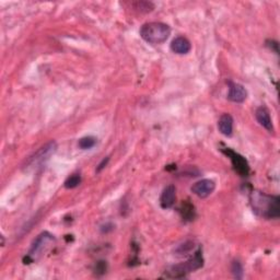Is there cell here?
I'll return each mask as SVG.
<instances>
[{
  "label": "cell",
  "mask_w": 280,
  "mask_h": 280,
  "mask_svg": "<svg viewBox=\"0 0 280 280\" xmlns=\"http://www.w3.org/2000/svg\"><path fill=\"white\" fill-rule=\"evenodd\" d=\"M176 188L174 185H168L163 189L160 197V205L163 209H170L175 205Z\"/></svg>",
  "instance_id": "obj_9"
},
{
  "label": "cell",
  "mask_w": 280,
  "mask_h": 280,
  "mask_svg": "<svg viewBox=\"0 0 280 280\" xmlns=\"http://www.w3.org/2000/svg\"><path fill=\"white\" fill-rule=\"evenodd\" d=\"M81 175L80 174H73V175H70L68 179L65 181V185L66 188L68 189H72V188H76V187H78L80 184H81Z\"/></svg>",
  "instance_id": "obj_14"
},
{
  "label": "cell",
  "mask_w": 280,
  "mask_h": 280,
  "mask_svg": "<svg viewBox=\"0 0 280 280\" xmlns=\"http://www.w3.org/2000/svg\"><path fill=\"white\" fill-rule=\"evenodd\" d=\"M255 116L257 122L262 125L266 130H268L269 132L273 131V126H272V120L270 117V113L268 109L265 106H259L255 112Z\"/></svg>",
  "instance_id": "obj_11"
},
{
  "label": "cell",
  "mask_w": 280,
  "mask_h": 280,
  "mask_svg": "<svg viewBox=\"0 0 280 280\" xmlns=\"http://www.w3.org/2000/svg\"><path fill=\"white\" fill-rule=\"evenodd\" d=\"M184 209L181 210L183 218L188 219V220H192L195 217V210H194V206L190 205L188 202L183 203Z\"/></svg>",
  "instance_id": "obj_15"
},
{
  "label": "cell",
  "mask_w": 280,
  "mask_h": 280,
  "mask_svg": "<svg viewBox=\"0 0 280 280\" xmlns=\"http://www.w3.org/2000/svg\"><path fill=\"white\" fill-rule=\"evenodd\" d=\"M57 150V144L55 142H49L45 146H43L40 150H37L28 161V167H39L45 163Z\"/></svg>",
  "instance_id": "obj_5"
},
{
  "label": "cell",
  "mask_w": 280,
  "mask_h": 280,
  "mask_svg": "<svg viewBox=\"0 0 280 280\" xmlns=\"http://www.w3.org/2000/svg\"><path fill=\"white\" fill-rule=\"evenodd\" d=\"M140 36L149 44H162L169 39L171 29L168 24L162 22H149L144 24L140 29Z\"/></svg>",
  "instance_id": "obj_2"
},
{
  "label": "cell",
  "mask_w": 280,
  "mask_h": 280,
  "mask_svg": "<svg viewBox=\"0 0 280 280\" xmlns=\"http://www.w3.org/2000/svg\"><path fill=\"white\" fill-rule=\"evenodd\" d=\"M171 49L172 52L179 55H185L188 54L192 49V44L184 36H177L172 41L171 43Z\"/></svg>",
  "instance_id": "obj_10"
},
{
  "label": "cell",
  "mask_w": 280,
  "mask_h": 280,
  "mask_svg": "<svg viewBox=\"0 0 280 280\" xmlns=\"http://www.w3.org/2000/svg\"><path fill=\"white\" fill-rule=\"evenodd\" d=\"M54 242L55 238L52 234H49L48 232L41 233L34 241V243L32 244L31 250L28 253L27 260H25V262H28L27 264H31L33 263L34 260L39 259L43 255V253H45Z\"/></svg>",
  "instance_id": "obj_4"
},
{
  "label": "cell",
  "mask_w": 280,
  "mask_h": 280,
  "mask_svg": "<svg viewBox=\"0 0 280 280\" xmlns=\"http://www.w3.org/2000/svg\"><path fill=\"white\" fill-rule=\"evenodd\" d=\"M110 161V158L107 157V158H105V159H103V160H102V162L99 164V167H98V172H100V171H102L103 170L105 167H106V164H107V162Z\"/></svg>",
  "instance_id": "obj_17"
},
{
  "label": "cell",
  "mask_w": 280,
  "mask_h": 280,
  "mask_svg": "<svg viewBox=\"0 0 280 280\" xmlns=\"http://www.w3.org/2000/svg\"><path fill=\"white\" fill-rule=\"evenodd\" d=\"M247 98V91L246 89L239 84H233L230 82L229 85V92H228V99L234 103H242Z\"/></svg>",
  "instance_id": "obj_8"
},
{
  "label": "cell",
  "mask_w": 280,
  "mask_h": 280,
  "mask_svg": "<svg viewBox=\"0 0 280 280\" xmlns=\"http://www.w3.org/2000/svg\"><path fill=\"white\" fill-rule=\"evenodd\" d=\"M202 266V254L201 251L198 250L194 254V256L190 257L187 262L170 267V268L164 272V276L168 278H183L185 277L187 273L201 268Z\"/></svg>",
  "instance_id": "obj_3"
},
{
  "label": "cell",
  "mask_w": 280,
  "mask_h": 280,
  "mask_svg": "<svg viewBox=\"0 0 280 280\" xmlns=\"http://www.w3.org/2000/svg\"><path fill=\"white\" fill-rule=\"evenodd\" d=\"M231 270H232L233 276L237 279L243 278V267H242V265H241L239 260H234V262L232 263Z\"/></svg>",
  "instance_id": "obj_16"
},
{
  "label": "cell",
  "mask_w": 280,
  "mask_h": 280,
  "mask_svg": "<svg viewBox=\"0 0 280 280\" xmlns=\"http://www.w3.org/2000/svg\"><path fill=\"white\" fill-rule=\"evenodd\" d=\"M216 189V183L215 181L210 179H205L200 180L198 182H196L194 185L190 188L193 194H195L199 198H207L208 196L212 195Z\"/></svg>",
  "instance_id": "obj_7"
},
{
  "label": "cell",
  "mask_w": 280,
  "mask_h": 280,
  "mask_svg": "<svg viewBox=\"0 0 280 280\" xmlns=\"http://www.w3.org/2000/svg\"><path fill=\"white\" fill-rule=\"evenodd\" d=\"M97 145V138H94L92 136H88V137H84L79 140L78 146L79 148L82 150H87V149H91L93 148L94 146Z\"/></svg>",
  "instance_id": "obj_13"
},
{
  "label": "cell",
  "mask_w": 280,
  "mask_h": 280,
  "mask_svg": "<svg viewBox=\"0 0 280 280\" xmlns=\"http://www.w3.org/2000/svg\"><path fill=\"white\" fill-rule=\"evenodd\" d=\"M219 131L227 137H230L233 132V118L230 114H222L218 120Z\"/></svg>",
  "instance_id": "obj_12"
},
{
  "label": "cell",
  "mask_w": 280,
  "mask_h": 280,
  "mask_svg": "<svg viewBox=\"0 0 280 280\" xmlns=\"http://www.w3.org/2000/svg\"><path fill=\"white\" fill-rule=\"evenodd\" d=\"M224 154L227 155L229 158H230V160L232 162L233 168L237 172L238 174H240L241 176H247L250 173V165L247 163V161L245 160L244 157H242L241 155H239L238 152H234L231 149H224Z\"/></svg>",
  "instance_id": "obj_6"
},
{
  "label": "cell",
  "mask_w": 280,
  "mask_h": 280,
  "mask_svg": "<svg viewBox=\"0 0 280 280\" xmlns=\"http://www.w3.org/2000/svg\"><path fill=\"white\" fill-rule=\"evenodd\" d=\"M250 203L253 212L265 219H277L280 216V199L278 196L265 194L260 190H252Z\"/></svg>",
  "instance_id": "obj_1"
}]
</instances>
